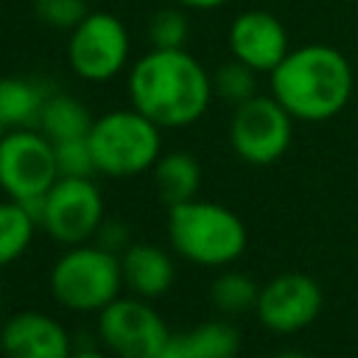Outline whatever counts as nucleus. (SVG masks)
I'll return each mask as SVG.
<instances>
[{
	"mask_svg": "<svg viewBox=\"0 0 358 358\" xmlns=\"http://www.w3.org/2000/svg\"><path fill=\"white\" fill-rule=\"evenodd\" d=\"M129 101L159 129H185L196 123L213 101V76L182 50L151 48L129 67Z\"/></svg>",
	"mask_w": 358,
	"mask_h": 358,
	"instance_id": "nucleus-1",
	"label": "nucleus"
},
{
	"mask_svg": "<svg viewBox=\"0 0 358 358\" xmlns=\"http://www.w3.org/2000/svg\"><path fill=\"white\" fill-rule=\"evenodd\" d=\"M268 87L294 120L322 123L350 103L355 76L350 59L338 48L308 42L285 53L268 73Z\"/></svg>",
	"mask_w": 358,
	"mask_h": 358,
	"instance_id": "nucleus-2",
	"label": "nucleus"
},
{
	"mask_svg": "<svg viewBox=\"0 0 358 358\" xmlns=\"http://www.w3.org/2000/svg\"><path fill=\"white\" fill-rule=\"evenodd\" d=\"M168 238L176 255L196 266H229L246 252V227L224 204L190 199L168 207Z\"/></svg>",
	"mask_w": 358,
	"mask_h": 358,
	"instance_id": "nucleus-3",
	"label": "nucleus"
},
{
	"mask_svg": "<svg viewBox=\"0 0 358 358\" xmlns=\"http://www.w3.org/2000/svg\"><path fill=\"white\" fill-rule=\"evenodd\" d=\"M162 129L134 106L112 109L92 120L87 134L95 171L103 176H137L154 168L162 154Z\"/></svg>",
	"mask_w": 358,
	"mask_h": 358,
	"instance_id": "nucleus-4",
	"label": "nucleus"
},
{
	"mask_svg": "<svg viewBox=\"0 0 358 358\" xmlns=\"http://www.w3.org/2000/svg\"><path fill=\"white\" fill-rule=\"evenodd\" d=\"M120 257L101 243L70 246L50 268V294L67 310L101 313L120 296Z\"/></svg>",
	"mask_w": 358,
	"mask_h": 358,
	"instance_id": "nucleus-5",
	"label": "nucleus"
},
{
	"mask_svg": "<svg viewBox=\"0 0 358 358\" xmlns=\"http://www.w3.org/2000/svg\"><path fill=\"white\" fill-rule=\"evenodd\" d=\"M39 227L64 246L87 243L103 224V196L92 176H59L34 207Z\"/></svg>",
	"mask_w": 358,
	"mask_h": 358,
	"instance_id": "nucleus-6",
	"label": "nucleus"
},
{
	"mask_svg": "<svg viewBox=\"0 0 358 358\" xmlns=\"http://www.w3.org/2000/svg\"><path fill=\"white\" fill-rule=\"evenodd\" d=\"M129 28L109 11H90L73 31H67V64L84 81H112L129 64Z\"/></svg>",
	"mask_w": 358,
	"mask_h": 358,
	"instance_id": "nucleus-7",
	"label": "nucleus"
},
{
	"mask_svg": "<svg viewBox=\"0 0 358 358\" xmlns=\"http://www.w3.org/2000/svg\"><path fill=\"white\" fill-rule=\"evenodd\" d=\"M59 179L53 143L39 129H8L0 140V190L31 210Z\"/></svg>",
	"mask_w": 358,
	"mask_h": 358,
	"instance_id": "nucleus-8",
	"label": "nucleus"
},
{
	"mask_svg": "<svg viewBox=\"0 0 358 358\" xmlns=\"http://www.w3.org/2000/svg\"><path fill=\"white\" fill-rule=\"evenodd\" d=\"M294 137V117L274 95H255L232 106L229 145L249 165L277 162Z\"/></svg>",
	"mask_w": 358,
	"mask_h": 358,
	"instance_id": "nucleus-9",
	"label": "nucleus"
},
{
	"mask_svg": "<svg viewBox=\"0 0 358 358\" xmlns=\"http://www.w3.org/2000/svg\"><path fill=\"white\" fill-rule=\"evenodd\" d=\"M98 336L115 358H154L171 338L151 299L117 296L98 313Z\"/></svg>",
	"mask_w": 358,
	"mask_h": 358,
	"instance_id": "nucleus-10",
	"label": "nucleus"
},
{
	"mask_svg": "<svg viewBox=\"0 0 358 358\" xmlns=\"http://www.w3.org/2000/svg\"><path fill=\"white\" fill-rule=\"evenodd\" d=\"M324 296L313 277L302 271H285L260 285L255 310L263 327L274 333H296L316 322L322 313Z\"/></svg>",
	"mask_w": 358,
	"mask_h": 358,
	"instance_id": "nucleus-11",
	"label": "nucleus"
},
{
	"mask_svg": "<svg viewBox=\"0 0 358 358\" xmlns=\"http://www.w3.org/2000/svg\"><path fill=\"white\" fill-rule=\"evenodd\" d=\"M227 48L232 59L268 76L285 59V53L291 50V42L277 14L266 8H246L235 14V20L229 22Z\"/></svg>",
	"mask_w": 358,
	"mask_h": 358,
	"instance_id": "nucleus-12",
	"label": "nucleus"
},
{
	"mask_svg": "<svg viewBox=\"0 0 358 358\" xmlns=\"http://www.w3.org/2000/svg\"><path fill=\"white\" fill-rule=\"evenodd\" d=\"M0 350L6 358H67L73 344L64 324L53 316L42 310H20L3 324Z\"/></svg>",
	"mask_w": 358,
	"mask_h": 358,
	"instance_id": "nucleus-13",
	"label": "nucleus"
},
{
	"mask_svg": "<svg viewBox=\"0 0 358 358\" xmlns=\"http://www.w3.org/2000/svg\"><path fill=\"white\" fill-rule=\"evenodd\" d=\"M120 274L129 294L157 299L173 285V260L154 243H129L120 255Z\"/></svg>",
	"mask_w": 358,
	"mask_h": 358,
	"instance_id": "nucleus-14",
	"label": "nucleus"
},
{
	"mask_svg": "<svg viewBox=\"0 0 358 358\" xmlns=\"http://www.w3.org/2000/svg\"><path fill=\"white\" fill-rule=\"evenodd\" d=\"M157 199L165 207H176L182 201L196 199L201 187V168L187 151H162L151 168Z\"/></svg>",
	"mask_w": 358,
	"mask_h": 358,
	"instance_id": "nucleus-15",
	"label": "nucleus"
},
{
	"mask_svg": "<svg viewBox=\"0 0 358 358\" xmlns=\"http://www.w3.org/2000/svg\"><path fill=\"white\" fill-rule=\"evenodd\" d=\"M48 92L39 81L22 76L0 78V120L6 129H36Z\"/></svg>",
	"mask_w": 358,
	"mask_h": 358,
	"instance_id": "nucleus-16",
	"label": "nucleus"
},
{
	"mask_svg": "<svg viewBox=\"0 0 358 358\" xmlns=\"http://www.w3.org/2000/svg\"><path fill=\"white\" fill-rule=\"evenodd\" d=\"M92 120H95V117L90 115V109H87L78 98L64 95V92H56V95H48L36 129H39L50 143H59V140L87 137L90 129H92Z\"/></svg>",
	"mask_w": 358,
	"mask_h": 358,
	"instance_id": "nucleus-17",
	"label": "nucleus"
},
{
	"mask_svg": "<svg viewBox=\"0 0 358 358\" xmlns=\"http://www.w3.org/2000/svg\"><path fill=\"white\" fill-rule=\"evenodd\" d=\"M36 227L39 221L28 204L14 199L0 201V266H8L28 252Z\"/></svg>",
	"mask_w": 358,
	"mask_h": 358,
	"instance_id": "nucleus-18",
	"label": "nucleus"
},
{
	"mask_svg": "<svg viewBox=\"0 0 358 358\" xmlns=\"http://www.w3.org/2000/svg\"><path fill=\"white\" fill-rule=\"evenodd\" d=\"M257 76L260 73L255 67H249V64H243V62L229 56L213 73V95L221 98L229 106H238V103H243V101L257 95Z\"/></svg>",
	"mask_w": 358,
	"mask_h": 358,
	"instance_id": "nucleus-19",
	"label": "nucleus"
},
{
	"mask_svg": "<svg viewBox=\"0 0 358 358\" xmlns=\"http://www.w3.org/2000/svg\"><path fill=\"white\" fill-rule=\"evenodd\" d=\"M182 6H165L157 8L148 20V45L157 50H182L190 39V20Z\"/></svg>",
	"mask_w": 358,
	"mask_h": 358,
	"instance_id": "nucleus-20",
	"label": "nucleus"
},
{
	"mask_svg": "<svg viewBox=\"0 0 358 358\" xmlns=\"http://www.w3.org/2000/svg\"><path fill=\"white\" fill-rule=\"evenodd\" d=\"M257 294H260V288L252 282V277H246L241 271H224L210 285V299L224 313L252 310L257 302Z\"/></svg>",
	"mask_w": 358,
	"mask_h": 358,
	"instance_id": "nucleus-21",
	"label": "nucleus"
},
{
	"mask_svg": "<svg viewBox=\"0 0 358 358\" xmlns=\"http://www.w3.org/2000/svg\"><path fill=\"white\" fill-rule=\"evenodd\" d=\"M185 336L190 338V344L196 347V352L201 358H235V352L241 347L238 330L229 322H221V319L201 322L199 327H193Z\"/></svg>",
	"mask_w": 358,
	"mask_h": 358,
	"instance_id": "nucleus-22",
	"label": "nucleus"
},
{
	"mask_svg": "<svg viewBox=\"0 0 358 358\" xmlns=\"http://www.w3.org/2000/svg\"><path fill=\"white\" fill-rule=\"evenodd\" d=\"M53 154H56V171L59 176H92L95 171V157L90 148L87 137H73V140H59L53 143Z\"/></svg>",
	"mask_w": 358,
	"mask_h": 358,
	"instance_id": "nucleus-23",
	"label": "nucleus"
},
{
	"mask_svg": "<svg viewBox=\"0 0 358 358\" xmlns=\"http://www.w3.org/2000/svg\"><path fill=\"white\" fill-rule=\"evenodd\" d=\"M34 14L42 25L56 31H73L87 14V0H34Z\"/></svg>",
	"mask_w": 358,
	"mask_h": 358,
	"instance_id": "nucleus-24",
	"label": "nucleus"
},
{
	"mask_svg": "<svg viewBox=\"0 0 358 358\" xmlns=\"http://www.w3.org/2000/svg\"><path fill=\"white\" fill-rule=\"evenodd\" d=\"M154 358H201V355L196 352V347L190 344V338L182 333V336H171L165 341V347Z\"/></svg>",
	"mask_w": 358,
	"mask_h": 358,
	"instance_id": "nucleus-25",
	"label": "nucleus"
},
{
	"mask_svg": "<svg viewBox=\"0 0 358 358\" xmlns=\"http://www.w3.org/2000/svg\"><path fill=\"white\" fill-rule=\"evenodd\" d=\"M176 6L187 8V11H213V8H221L227 6L229 0H173Z\"/></svg>",
	"mask_w": 358,
	"mask_h": 358,
	"instance_id": "nucleus-26",
	"label": "nucleus"
},
{
	"mask_svg": "<svg viewBox=\"0 0 358 358\" xmlns=\"http://www.w3.org/2000/svg\"><path fill=\"white\" fill-rule=\"evenodd\" d=\"M67 358H109V355L101 352V350H92V347H78V350H73Z\"/></svg>",
	"mask_w": 358,
	"mask_h": 358,
	"instance_id": "nucleus-27",
	"label": "nucleus"
},
{
	"mask_svg": "<svg viewBox=\"0 0 358 358\" xmlns=\"http://www.w3.org/2000/svg\"><path fill=\"white\" fill-rule=\"evenodd\" d=\"M274 358H308L302 350H282V352H277Z\"/></svg>",
	"mask_w": 358,
	"mask_h": 358,
	"instance_id": "nucleus-28",
	"label": "nucleus"
},
{
	"mask_svg": "<svg viewBox=\"0 0 358 358\" xmlns=\"http://www.w3.org/2000/svg\"><path fill=\"white\" fill-rule=\"evenodd\" d=\"M6 131H8V129H6V123L0 120V140H3V134H6Z\"/></svg>",
	"mask_w": 358,
	"mask_h": 358,
	"instance_id": "nucleus-29",
	"label": "nucleus"
}]
</instances>
